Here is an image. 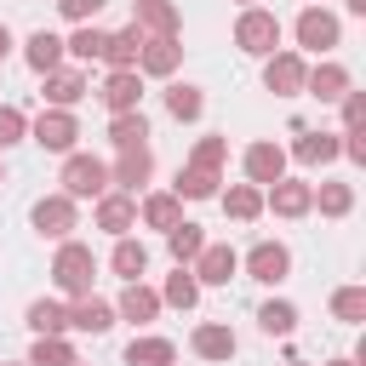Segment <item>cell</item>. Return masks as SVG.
<instances>
[{"mask_svg":"<svg viewBox=\"0 0 366 366\" xmlns=\"http://www.w3.org/2000/svg\"><path fill=\"white\" fill-rule=\"evenodd\" d=\"M51 280H57V292L86 297V292H92V280H97V257H92V246H86V240H57Z\"/></svg>","mask_w":366,"mask_h":366,"instance_id":"1","label":"cell"},{"mask_svg":"<svg viewBox=\"0 0 366 366\" xmlns=\"http://www.w3.org/2000/svg\"><path fill=\"white\" fill-rule=\"evenodd\" d=\"M234 46H240L246 57H269V51H280V17L263 11V6H246V11L234 17Z\"/></svg>","mask_w":366,"mask_h":366,"instance_id":"2","label":"cell"},{"mask_svg":"<svg viewBox=\"0 0 366 366\" xmlns=\"http://www.w3.org/2000/svg\"><path fill=\"white\" fill-rule=\"evenodd\" d=\"M57 183H63V194L69 200H97L103 189H109V166L97 160V154H63V172H57Z\"/></svg>","mask_w":366,"mask_h":366,"instance_id":"3","label":"cell"},{"mask_svg":"<svg viewBox=\"0 0 366 366\" xmlns=\"http://www.w3.org/2000/svg\"><path fill=\"white\" fill-rule=\"evenodd\" d=\"M29 137H34L46 154H69L74 137H80V120H74V109H40V114L29 120Z\"/></svg>","mask_w":366,"mask_h":366,"instance_id":"4","label":"cell"},{"mask_svg":"<svg viewBox=\"0 0 366 366\" xmlns=\"http://www.w3.org/2000/svg\"><path fill=\"white\" fill-rule=\"evenodd\" d=\"M74 206H80V200H69L63 189H57V194H40V200H34V212H29V223H34L46 240H69V234H74V223H80V212H74Z\"/></svg>","mask_w":366,"mask_h":366,"instance_id":"5","label":"cell"},{"mask_svg":"<svg viewBox=\"0 0 366 366\" xmlns=\"http://www.w3.org/2000/svg\"><path fill=\"white\" fill-rule=\"evenodd\" d=\"M92 223L103 229V234H132L137 229V194H126V189H103L97 194V206H92Z\"/></svg>","mask_w":366,"mask_h":366,"instance_id":"6","label":"cell"},{"mask_svg":"<svg viewBox=\"0 0 366 366\" xmlns=\"http://www.w3.org/2000/svg\"><path fill=\"white\" fill-rule=\"evenodd\" d=\"M263 212H274V217H303V212H315V183H303V177H274V183L263 189Z\"/></svg>","mask_w":366,"mask_h":366,"instance_id":"7","label":"cell"},{"mask_svg":"<svg viewBox=\"0 0 366 366\" xmlns=\"http://www.w3.org/2000/svg\"><path fill=\"white\" fill-rule=\"evenodd\" d=\"M292 34H297V46H303V51H320V57H326V51L337 46L343 23H337V17L326 11V6H309V11H303V17L292 23Z\"/></svg>","mask_w":366,"mask_h":366,"instance_id":"8","label":"cell"},{"mask_svg":"<svg viewBox=\"0 0 366 366\" xmlns=\"http://www.w3.org/2000/svg\"><path fill=\"white\" fill-rule=\"evenodd\" d=\"M303 74H309V63H303L297 51H269V57H263V86H269L274 97H297V92H303Z\"/></svg>","mask_w":366,"mask_h":366,"instance_id":"9","label":"cell"},{"mask_svg":"<svg viewBox=\"0 0 366 366\" xmlns=\"http://www.w3.org/2000/svg\"><path fill=\"white\" fill-rule=\"evenodd\" d=\"M246 274H252L257 286H280V280L292 274V252H286L280 240H257V246L246 252Z\"/></svg>","mask_w":366,"mask_h":366,"instance_id":"10","label":"cell"},{"mask_svg":"<svg viewBox=\"0 0 366 366\" xmlns=\"http://www.w3.org/2000/svg\"><path fill=\"white\" fill-rule=\"evenodd\" d=\"M103 109L109 114H132V109H143V74L137 69H109V80H103Z\"/></svg>","mask_w":366,"mask_h":366,"instance_id":"11","label":"cell"},{"mask_svg":"<svg viewBox=\"0 0 366 366\" xmlns=\"http://www.w3.org/2000/svg\"><path fill=\"white\" fill-rule=\"evenodd\" d=\"M189 269H194V280H200V286H229V280H234V269H240V252H234V246H212V240H206V246H200V257H194Z\"/></svg>","mask_w":366,"mask_h":366,"instance_id":"12","label":"cell"},{"mask_svg":"<svg viewBox=\"0 0 366 366\" xmlns=\"http://www.w3.org/2000/svg\"><path fill=\"white\" fill-rule=\"evenodd\" d=\"M183 63V46H177V34H143V51H137V74H172Z\"/></svg>","mask_w":366,"mask_h":366,"instance_id":"13","label":"cell"},{"mask_svg":"<svg viewBox=\"0 0 366 366\" xmlns=\"http://www.w3.org/2000/svg\"><path fill=\"white\" fill-rule=\"evenodd\" d=\"M240 166H246V183L269 189L274 177H286V149H280V143H252V149L240 154Z\"/></svg>","mask_w":366,"mask_h":366,"instance_id":"14","label":"cell"},{"mask_svg":"<svg viewBox=\"0 0 366 366\" xmlns=\"http://www.w3.org/2000/svg\"><path fill=\"white\" fill-rule=\"evenodd\" d=\"M149 177H154V154H149V143H137V149H120V160L109 166V183H120L126 194H137Z\"/></svg>","mask_w":366,"mask_h":366,"instance_id":"15","label":"cell"},{"mask_svg":"<svg viewBox=\"0 0 366 366\" xmlns=\"http://www.w3.org/2000/svg\"><path fill=\"white\" fill-rule=\"evenodd\" d=\"M160 309H166V303H160V292H154V286H143V280H126V292H120V303H114V315H120V320H132V326H149Z\"/></svg>","mask_w":366,"mask_h":366,"instance_id":"16","label":"cell"},{"mask_svg":"<svg viewBox=\"0 0 366 366\" xmlns=\"http://www.w3.org/2000/svg\"><path fill=\"white\" fill-rule=\"evenodd\" d=\"M303 92H309V97H320V103H337V97L349 92V69L326 57V63H315V69L303 74Z\"/></svg>","mask_w":366,"mask_h":366,"instance_id":"17","label":"cell"},{"mask_svg":"<svg viewBox=\"0 0 366 366\" xmlns=\"http://www.w3.org/2000/svg\"><path fill=\"white\" fill-rule=\"evenodd\" d=\"M132 23H137L143 34H177V29H183V17H177L172 0H132Z\"/></svg>","mask_w":366,"mask_h":366,"instance_id":"18","label":"cell"},{"mask_svg":"<svg viewBox=\"0 0 366 366\" xmlns=\"http://www.w3.org/2000/svg\"><path fill=\"white\" fill-rule=\"evenodd\" d=\"M137 51H143V29L126 23V29H114V34L103 40V57H97V63H109V69H137Z\"/></svg>","mask_w":366,"mask_h":366,"instance_id":"19","label":"cell"},{"mask_svg":"<svg viewBox=\"0 0 366 366\" xmlns=\"http://www.w3.org/2000/svg\"><path fill=\"white\" fill-rule=\"evenodd\" d=\"M86 92H92V86H86L80 69H51V74H46V109H74Z\"/></svg>","mask_w":366,"mask_h":366,"instance_id":"20","label":"cell"},{"mask_svg":"<svg viewBox=\"0 0 366 366\" xmlns=\"http://www.w3.org/2000/svg\"><path fill=\"white\" fill-rule=\"evenodd\" d=\"M69 326L97 337V332H109V326H114V303H103V297H92V292H86V297H74V303H69Z\"/></svg>","mask_w":366,"mask_h":366,"instance_id":"21","label":"cell"},{"mask_svg":"<svg viewBox=\"0 0 366 366\" xmlns=\"http://www.w3.org/2000/svg\"><path fill=\"white\" fill-rule=\"evenodd\" d=\"M189 343H194V355H200V360H234V349H240V343H234V332H229L223 320L194 326V337H189Z\"/></svg>","mask_w":366,"mask_h":366,"instance_id":"22","label":"cell"},{"mask_svg":"<svg viewBox=\"0 0 366 366\" xmlns=\"http://www.w3.org/2000/svg\"><path fill=\"white\" fill-rule=\"evenodd\" d=\"M23 57H29V69H34V74H51V69H63V57H69V51H63V40H57L51 29H34V34H29V46H23Z\"/></svg>","mask_w":366,"mask_h":366,"instance_id":"23","label":"cell"},{"mask_svg":"<svg viewBox=\"0 0 366 366\" xmlns=\"http://www.w3.org/2000/svg\"><path fill=\"white\" fill-rule=\"evenodd\" d=\"M217 200H223V212H229L234 223H252V217H263V189H257V183H229Z\"/></svg>","mask_w":366,"mask_h":366,"instance_id":"24","label":"cell"},{"mask_svg":"<svg viewBox=\"0 0 366 366\" xmlns=\"http://www.w3.org/2000/svg\"><path fill=\"white\" fill-rule=\"evenodd\" d=\"M292 154H297L303 166H326V160H337V132H303V126H297Z\"/></svg>","mask_w":366,"mask_h":366,"instance_id":"25","label":"cell"},{"mask_svg":"<svg viewBox=\"0 0 366 366\" xmlns=\"http://www.w3.org/2000/svg\"><path fill=\"white\" fill-rule=\"evenodd\" d=\"M137 217H143L149 229H160V234H166L172 223H183V200H177L172 189H166V194H143V206H137Z\"/></svg>","mask_w":366,"mask_h":366,"instance_id":"26","label":"cell"},{"mask_svg":"<svg viewBox=\"0 0 366 366\" xmlns=\"http://www.w3.org/2000/svg\"><path fill=\"white\" fill-rule=\"evenodd\" d=\"M23 320H29V332H34V337H51V332H69V309H63L57 297H34Z\"/></svg>","mask_w":366,"mask_h":366,"instance_id":"27","label":"cell"},{"mask_svg":"<svg viewBox=\"0 0 366 366\" xmlns=\"http://www.w3.org/2000/svg\"><path fill=\"white\" fill-rule=\"evenodd\" d=\"M172 360H177L172 337H132L126 343V366H172Z\"/></svg>","mask_w":366,"mask_h":366,"instance_id":"28","label":"cell"},{"mask_svg":"<svg viewBox=\"0 0 366 366\" xmlns=\"http://www.w3.org/2000/svg\"><path fill=\"white\" fill-rule=\"evenodd\" d=\"M103 40H109V29H97V23H74V34L63 40V51H69L74 63H97V57H103Z\"/></svg>","mask_w":366,"mask_h":366,"instance_id":"29","label":"cell"},{"mask_svg":"<svg viewBox=\"0 0 366 366\" xmlns=\"http://www.w3.org/2000/svg\"><path fill=\"white\" fill-rule=\"evenodd\" d=\"M217 183H223V172H206V166H183L177 172V200H212L217 194Z\"/></svg>","mask_w":366,"mask_h":366,"instance_id":"30","label":"cell"},{"mask_svg":"<svg viewBox=\"0 0 366 366\" xmlns=\"http://www.w3.org/2000/svg\"><path fill=\"white\" fill-rule=\"evenodd\" d=\"M109 263H114V274H120V280H143V269H149V246H143V240H132V234H120Z\"/></svg>","mask_w":366,"mask_h":366,"instance_id":"31","label":"cell"},{"mask_svg":"<svg viewBox=\"0 0 366 366\" xmlns=\"http://www.w3.org/2000/svg\"><path fill=\"white\" fill-rule=\"evenodd\" d=\"M160 303H172V309H194V303H200V280H194V269H189V263H177V274H166Z\"/></svg>","mask_w":366,"mask_h":366,"instance_id":"32","label":"cell"},{"mask_svg":"<svg viewBox=\"0 0 366 366\" xmlns=\"http://www.w3.org/2000/svg\"><path fill=\"white\" fill-rule=\"evenodd\" d=\"M200 246H206L200 223H189V217H183V223H172V229H166V252H172L177 263H194V257H200Z\"/></svg>","mask_w":366,"mask_h":366,"instance_id":"33","label":"cell"},{"mask_svg":"<svg viewBox=\"0 0 366 366\" xmlns=\"http://www.w3.org/2000/svg\"><path fill=\"white\" fill-rule=\"evenodd\" d=\"M257 326H263L269 337H292V332H297V303H286V297H269V303L257 309Z\"/></svg>","mask_w":366,"mask_h":366,"instance_id":"34","label":"cell"},{"mask_svg":"<svg viewBox=\"0 0 366 366\" xmlns=\"http://www.w3.org/2000/svg\"><path fill=\"white\" fill-rule=\"evenodd\" d=\"M109 143H114V149H137V143H149V120H143V109L114 114V120H109Z\"/></svg>","mask_w":366,"mask_h":366,"instance_id":"35","label":"cell"},{"mask_svg":"<svg viewBox=\"0 0 366 366\" xmlns=\"http://www.w3.org/2000/svg\"><path fill=\"white\" fill-rule=\"evenodd\" d=\"M69 360H80V355H74V343H69L63 332L34 337V349H29V366H69Z\"/></svg>","mask_w":366,"mask_h":366,"instance_id":"36","label":"cell"},{"mask_svg":"<svg viewBox=\"0 0 366 366\" xmlns=\"http://www.w3.org/2000/svg\"><path fill=\"white\" fill-rule=\"evenodd\" d=\"M166 114H172V120H200V114H206L200 86H166Z\"/></svg>","mask_w":366,"mask_h":366,"instance_id":"37","label":"cell"},{"mask_svg":"<svg viewBox=\"0 0 366 366\" xmlns=\"http://www.w3.org/2000/svg\"><path fill=\"white\" fill-rule=\"evenodd\" d=\"M332 315H337L343 326H360V320H366V286H337V292H332Z\"/></svg>","mask_w":366,"mask_h":366,"instance_id":"38","label":"cell"},{"mask_svg":"<svg viewBox=\"0 0 366 366\" xmlns=\"http://www.w3.org/2000/svg\"><path fill=\"white\" fill-rule=\"evenodd\" d=\"M315 206H320L326 217H349V206H355V189H349V183H320V189H315Z\"/></svg>","mask_w":366,"mask_h":366,"instance_id":"39","label":"cell"},{"mask_svg":"<svg viewBox=\"0 0 366 366\" xmlns=\"http://www.w3.org/2000/svg\"><path fill=\"white\" fill-rule=\"evenodd\" d=\"M189 166L223 172V166H229V137H200V143H194V154H189Z\"/></svg>","mask_w":366,"mask_h":366,"instance_id":"40","label":"cell"},{"mask_svg":"<svg viewBox=\"0 0 366 366\" xmlns=\"http://www.w3.org/2000/svg\"><path fill=\"white\" fill-rule=\"evenodd\" d=\"M29 137V114L17 109V103H0V149H11V143H23Z\"/></svg>","mask_w":366,"mask_h":366,"instance_id":"41","label":"cell"},{"mask_svg":"<svg viewBox=\"0 0 366 366\" xmlns=\"http://www.w3.org/2000/svg\"><path fill=\"white\" fill-rule=\"evenodd\" d=\"M343 132H366V97L343 92Z\"/></svg>","mask_w":366,"mask_h":366,"instance_id":"42","label":"cell"},{"mask_svg":"<svg viewBox=\"0 0 366 366\" xmlns=\"http://www.w3.org/2000/svg\"><path fill=\"white\" fill-rule=\"evenodd\" d=\"M103 6H109V0H57V11H63L69 23H92Z\"/></svg>","mask_w":366,"mask_h":366,"instance_id":"43","label":"cell"},{"mask_svg":"<svg viewBox=\"0 0 366 366\" xmlns=\"http://www.w3.org/2000/svg\"><path fill=\"white\" fill-rule=\"evenodd\" d=\"M6 46H11V29L0 23V63H6Z\"/></svg>","mask_w":366,"mask_h":366,"instance_id":"44","label":"cell"},{"mask_svg":"<svg viewBox=\"0 0 366 366\" xmlns=\"http://www.w3.org/2000/svg\"><path fill=\"white\" fill-rule=\"evenodd\" d=\"M343 6H349V11H355V17H366V0H343Z\"/></svg>","mask_w":366,"mask_h":366,"instance_id":"45","label":"cell"},{"mask_svg":"<svg viewBox=\"0 0 366 366\" xmlns=\"http://www.w3.org/2000/svg\"><path fill=\"white\" fill-rule=\"evenodd\" d=\"M326 366H360V360H349V355H337V360H326Z\"/></svg>","mask_w":366,"mask_h":366,"instance_id":"46","label":"cell"},{"mask_svg":"<svg viewBox=\"0 0 366 366\" xmlns=\"http://www.w3.org/2000/svg\"><path fill=\"white\" fill-rule=\"evenodd\" d=\"M0 183H6V160H0Z\"/></svg>","mask_w":366,"mask_h":366,"instance_id":"47","label":"cell"},{"mask_svg":"<svg viewBox=\"0 0 366 366\" xmlns=\"http://www.w3.org/2000/svg\"><path fill=\"white\" fill-rule=\"evenodd\" d=\"M69 366H86V360H69Z\"/></svg>","mask_w":366,"mask_h":366,"instance_id":"48","label":"cell"},{"mask_svg":"<svg viewBox=\"0 0 366 366\" xmlns=\"http://www.w3.org/2000/svg\"><path fill=\"white\" fill-rule=\"evenodd\" d=\"M286 366H303V360H286Z\"/></svg>","mask_w":366,"mask_h":366,"instance_id":"49","label":"cell"},{"mask_svg":"<svg viewBox=\"0 0 366 366\" xmlns=\"http://www.w3.org/2000/svg\"><path fill=\"white\" fill-rule=\"evenodd\" d=\"M240 6H252V0H240Z\"/></svg>","mask_w":366,"mask_h":366,"instance_id":"50","label":"cell"},{"mask_svg":"<svg viewBox=\"0 0 366 366\" xmlns=\"http://www.w3.org/2000/svg\"><path fill=\"white\" fill-rule=\"evenodd\" d=\"M17 366H29V360H17Z\"/></svg>","mask_w":366,"mask_h":366,"instance_id":"51","label":"cell"}]
</instances>
